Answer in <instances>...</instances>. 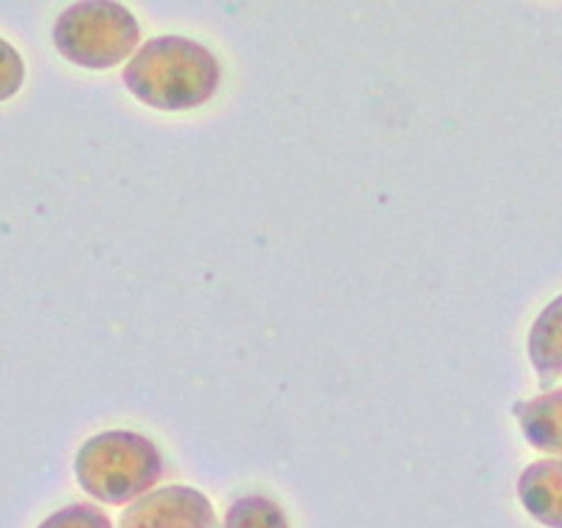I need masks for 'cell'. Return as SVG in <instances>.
<instances>
[{
  "label": "cell",
  "instance_id": "obj_10",
  "mask_svg": "<svg viewBox=\"0 0 562 528\" xmlns=\"http://www.w3.org/2000/svg\"><path fill=\"white\" fill-rule=\"evenodd\" d=\"M23 79H26V65L23 57L18 54L12 43L0 37V102H7L12 96H18V90L23 88Z\"/></svg>",
  "mask_w": 562,
  "mask_h": 528
},
{
  "label": "cell",
  "instance_id": "obj_3",
  "mask_svg": "<svg viewBox=\"0 0 562 528\" xmlns=\"http://www.w3.org/2000/svg\"><path fill=\"white\" fill-rule=\"evenodd\" d=\"M140 26L135 14L115 0L70 3L54 23V45L79 68L108 70L138 48Z\"/></svg>",
  "mask_w": 562,
  "mask_h": 528
},
{
  "label": "cell",
  "instance_id": "obj_8",
  "mask_svg": "<svg viewBox=\"0 0 562 528\" xmlns=\"http://www.w3.org/2000/svg\"><path fill=\"white\" fill-rule=\"evenodd\" d=\"M223 528H290L279 503L265 495H245L231 503Z\"/></svg>",
  "mask_w": 562,
  "mask_h": 528
},
{
  "label": "cell",
  "instance_id": "obj_7",
  "mask_svg": "<svg viewBox=\"0 0 562 528\" xmlns=\"http://www.w3.org/2000/svg\"><path fill=\"white\" fill-rule=\"evenodd\" d=\"M520 430L537 450L562 452V389L518 407Z\"/></svg>",
  "mask_w": 562,
  "mask_h": 528
},
{
  "label": "cell",
  "instance_id": "obj_2",
  "mask_svg": "<svg viewBox=\"0 0 562 528\" xmlns=\"http://www.w3.org/2000/svg\"><path fill=\"white\" fill-rule=\"evenodd\" d=\"M74 475L90 497L108 506H124L158 484L164 459L147 436L133 430H104L79 447Z\"/></svg>",
  "mask_w": 562,
  "mask_h": 528
},
{
  "label": "cell",
  "instance_id": "obj_5",
  "mask_svg": "<svg viewBox=\"0 0 562 528\" xmlns=\"http://www.w3.org/2000/svg\"><path fill=\"white\" fill-rule=\"evenodd\" d=\"M518 497L540 526L562 528V459L526 467L518 481Z\"/></svg>",
  "mask_w": 562,
  "mask_h": 528
},
{
  "label": "cell",
  "instance_id": "obj_1",
  "mask_svg": "<svg viewBox=\"0 0 562 528\" xmlns=\"http://www.w3.org/2000/svg\"><path fill=\"white\" fill-rule=\"evenodd\" d=\"M124 88L153 110L183 113L214 99L223 68L214 52L189 37H155L124 65Z\"/></svg>",
  "mask_w": 562,
  "mask_h": 528
},
{
  "label": "cell",
  "instance_id": "obj_9",
  "mask_svg": "<svg viewBox=\"0 0 562 528\" xmlns=\"http://www.w3.org/2000/svg\"><path fill=\"white\" fill-rule=\"evenodd\" d=\"M37 528H113V523L93 503H70L45 517Z\"/></svg>",
  "mask_w": 562,
  "mask_h": 528
},
{
  "label": "cell",
  "instance_id": "obj_6",
  "mask_svg": "<svg viewBox=\"0 0 562 528\" xmlns=\"http://www.w3.org/2000/svg\"><path fill=\"white\" fill-rule=\"evenodd\" d=\"M529 360L540 377H562V295L543 306L529 329Z\"/></svg>",
  "mask_w": 562,
  "mask_h": 528
},
{
  "label": "cell",
  "instance_id": "obj_4",
  "mask_svg": "<svg viewBox=\"0 0 562 528\" xmlns=\"http://www.w3.org/2000/svg\"><path fill=\"white\" fill-rule=\"evenodd\" d=\"M119 528H214V506L194 486H164L130 503Z\"/></svg>",
  "mask_w": 562,
  "mask_h": 528
}]
</instances>
